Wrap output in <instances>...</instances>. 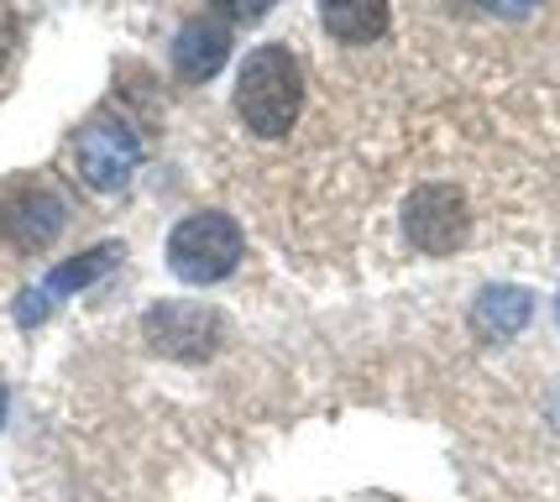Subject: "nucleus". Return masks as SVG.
Returning a JSON list of instances; mask_svg holds the SVG:
<instances>
[{"mask_svg": "<svg viewBox=\"0 0 560 502\" xmlns=\"http://www.w3.org/2000/svg\"><path fill=\"white\" fill-rule=\"evenodd\" d=\"M304 110V73H299V58L278 43H262V48L246 52L242 73H236V116L257 131V137H283Z\"/></svg>", "mask_w": 560, "mask_h": 502, "instance_id": "obj_1", "label": "nucleus"}, {"mask_svg": "<svg viewBox=\"0 0 560 502\" xmlns=\"http://www.w3.org/2000/svg\"><path fill=\"white\" fill-rule=\"evenodd\" d=\"M168 267L184 283H220L242 267V225L220 210H199V215L178 220L168 236Z\"/></svg>", "mask_w": 560, "mask_h": 502, "instance_id": "obj_2", "label": "nucleus"}, {"mask_svg": "<svg viewBox=\"0 0 560 502\" xmlns=\"http://www.w3.org/2000/svg\"><path fill=\"white\" fill-rule=\"evenodd\" d=\"M137 163H142V137L116 116H95L73 137V167H79V178L100 194L126 189Z\"/></svg>", "mask_w": 560, "mask_h": 502, "instance_id": "obj_3", "label": "nucleus"}, {"mask_svg": "<svg viewBox=\"0 0 560 502\" xmlns=\"http://www.w3.org/2000/svg\"><path fill=\"white\" fill-rule=\"evenodd\" d=\"M404 236L409 246H419L424 257H451L462 252L471 236V210H466L462 189L451 184H419L404 199Z\"/></svg>", "mask_w": 560, "mask_h": 502, "instance_id": "obj_4", "label": "nucleus"}, {"mask_svg": "<svg viewBox=\"0 0 560 502\" xmlns=\"http://www.w3.org/2000/svg\"><path fill=\"white\" fill-rule=\"evenodd\" d=\"M220 319L210 304H195V299H168V304H152L142 319V335L147 346L158 357H173V361H205L220 351Z\"/></svg>", "mask_w": 560, "mask_h": 502, "instance_id": "obj_5", "label": "nucleus"}, {"mask_svg": "<svg viewBox=\"0 0 560 502\" xmlns=\"http://www.w3.org/2000/svg\"><path fill=\"white\" fill-rule=\"evenodd\" d=\"M69 220V205L52 184H16V189L0 199V236L11 241L16 252H43L58 241Z\"/></svg>", "mask_w": 560, "mask_h": 502, "instance_id": "obj_6", "label": "nucleus"}, {"mask_svg": "<svg viewBox=\"0 0 560 502\" xmlns=\"http://www.w3.org/2000/svg\"><path fill=\"white\" fill-rule=\"evenodd\" d=\"M225 58H231V32H225V22L195 16V22L178 26V37H173V73H178L184 84L215 79V73L225 69Z\"/></svg>", "mask_w": 560, "mask_h": 502, "instance_id": "obj_7", "label": "nucleus"}, {"mask_svg": "<svg viewBox=\"0 0 560 502\" xmlns=\"http://www.w3.org/2000/svg\"><path fill=\"white\" fill-rule=\"evenodd\" d=\"M529 314H535V299H529L524 288L492 283V288H482L477 304H471V330L482 335V340H513V335L529 325Z\"/></svg>", "mask_w": 560, "mask_h": 502, "instance_id": "obj_8", "label": "nucleus"}, {"mask_svg": "<svg viewBox=\"0 0 560 502\" xmlns=\"http://www.w3.org/2000/svg\"><path fill=\"white\" fill-rule=\"evenodd\" d=\"M388 16V0H319V22L336 43H377Z\"/></svg>", "mask_w": 560, "mask_h": 502, "instance_id": "obj_9", "label": "nucleus"}, {"mask_svg": "<svg viewBox=\"0 0 560 502\" xmlns=\"http://www.w3.org/2000/svg\"><path fill=\"white\" fill-rule=\"evenodd\" d=\"M116 257H121V246H116V241H105V246H95V252H79V257L58 262L48 278H43V293H48V299L79 293V288H90L95 278H105V272L116 267Z\"/></svg>", "mask_w": 560, "mask_h": 502, "instance_id": "obj_10", "label": "nucleus"}, {"mask_svg": "<svg viewBox=\"0 0 560 502\" xmlns=\"http://www.w3.org/2000/svg\"><path fill=\"white\" fill-rule=\"evenodd\" d=\"M215 11L225 16V22L252 26V22H262V16L272 11V0H215Z\"/></svg>", "mask_w": 560, "mask_h": 502, "instance_id": "obj_11", "label": "nucleus"}, {"mask_svg": "<svg viewBox=\"0 0 560 502\" xmlns=\"http://www.w3.org/2000/svg\"><path fill=\"white\" fill-rule=\"evenodd\" d=\"M16 43H22V16H16V11L0 0V69L16 58Z\"/></svg>", "mask_w": 560, "mask_h": 502, "instance_id": "obj_12", "label": "nucleus"}, {"mask_svg": "<svg viewBox=\"0 0 560 502\" xmlns=\"http://www.w3.org/2000/svg\"><path fill=\"white\" fill-rule=\"evenodd\" d=\"M48 293H43V288H26L22 299H16V319H22V325H37V319H43V314H48Z\"/></svg>", "mask_w": 560, "mask_h": 502, "instance_id": "obj_13", "label": "nucleus"}, {"mask_svg": "<svg viewBox=\"0 0 560 502\" xmlns=\"http://www.w3.org/2000/svg\"><path fill=\"white\" fill-rule=\"evenodd\" d=\"M482 5H488L492 16H529L539 0H482Z\"/></svg>", "mask_w": 560, "mask_h": 502, "instance_id": "obj_14", "label": "nucleus"}, {"mask_svg": "<svg viewBox=\"0 0 560 502\" xmlns=\"http://www.w3.org/2000/svg\"><path fill=\"white\" fill-rule=\"evenodd\" d=\"M0 424H5V387H0Z\"/></svg>", "mask_w": 560, "mask_h": 502, "instance_id": "obj_15", "label": "nucleus"}, {"mask_svg": "<svg viewBox=\"0 0 560 502\" xmlns=\"http://www.w3.org/2000/svg\"><path fill=\"white\" fill-rule=\"evenodd\" d=\"M556 314H560V304H556Z\"/></svg>", "mask_w": 560, "mask_h": 502, "instance_id": "obj_16", "label": "nucleus"}]
</instances>
